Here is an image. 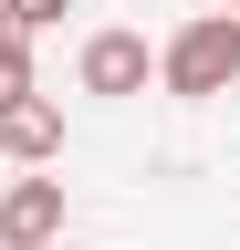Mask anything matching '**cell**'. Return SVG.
Masks as SVG:
<instances>
[{"label":"cell","instance_id":"6","mask_svg":"<svg viewBox=\"0 0 240 250\" xmlns=\"http://www.w3.org/2000/svg\"><path fill=\"white\" fill-rule=\"evenodd\" d=\"M73 11V0H0V21H11L21 31V42H32V31H52V21H63Z\"/></svg>","mask_w":240,"mask_h":250},{"label":"cell","instance_id":"3","mask_svg":"<svg viewBox=\"0 0 240 250\" xmlns=\"http://www.w3.org/2000/svg\"><path fill=\"white\" fill-rule=\"evenodd\" d=\"M73 73H84V94H115V104H126V94H146V73H157V52H146V31H94Z\"/></svg>","mask_w":240,"mask_h":250},{"label":"cell","instance_id":"5","mask_svg":"<svg viewBox=\"0 0 240 250\" xmlns=\"http://www.w3.org/2000/svg\"><path fill=\"white\" fill-rule=\"evenodd\" d=\"M32 94H42V83H32V42L0 21V115H11V104H32Z\"/></svg>","mask_w":240,"mask_h":250},{"label":"cell","instance_id":"7","mask_svg":"<svg viewBox=\"0 0 240 250\" xmlns=\"http://www.w3.org/2000/svg\"><path fill=\"white\" fill-rule=\"evenodd\" d=\"M52 250H84V240H52Z\"/></svg>","mask_w":240,"mask_h":250},{"label":"cell","instance_id":"2","mask_svg":"<svg viewBox=\"0 0 240 250\" xmlns=\"http://www.w3.org/2000/svg\"><path fill=\"white\" fill-rule=\"evenodd\" d=\"M63 240V177H11L0 188V250H52Z\"/></svg>","mask_w":240,"mask_h":250},{"label":"cell","instance_id":"4","mask_svg":"<svg viewBox=\"0 0 240 250\" xmlns=\"http://www.w3.org/2000/svg\"><path fill=\"white\" fill-rule=\"evenodd\" d=\"M0 156H11L21 177H42L52 156H63V104H52V94H32V104H11V115H0Z\"/></svg>","mask_w":240,"mask_h":250},{"label":"cell","instance_id":"1","mask_svg":"<svg viewBox=\"0 0 240 250\" xmlns=\"http://www.w3.org/2000/svg\"><path fill=\"white\" fill-rule=\"evenodd\" d=\"M157 83L177 94V104H209V94H230V83H240V21H230V11L177 21L167 42H157Z\"/></svg>","mask_w":240,"mask_h":250},{"label":"cell","instance_id":"8","mask_svg":"<svg viewBox=\"0 0 240 250\" xmlns=\"http://www.w3.org/2000/svg\"><path fill=\"white\" fill-rule=\"evenodd\" d=\"M230 21H240V0H230Z\"/></svg>","mask_w":240,"mask_h":250}]
</instances>
